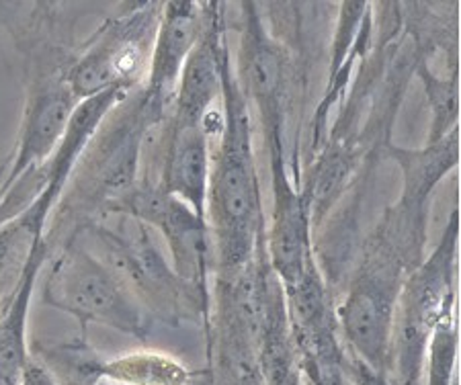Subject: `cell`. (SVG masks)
I'll use <instances>...</instances> for the list:
<instances>
[{
	"mask_svg": "<svg viewBox=\"0 0 461 385\" xmlns=\"http://www.w3.org/2000/svg\"><path fill=\"white\" fill-rule=\"evenodd\" d=\"M224 125L212 157L207 191V226L213 242V263L220 279L240 273L265 250L263 195L252 150L249 103L238 86L230 58L221 76Z\"/></svg>",
	"mask_w": 461,
	"mask_h": 385,
	"instance_id": "1",
	"label": "cell"
},
{
	"mask_svg": "<svg viewBox=\"0 0 461 385\" xmlns=\"http://www.w3.org/2000/svg\"><path fill=\"white\" fill-rule=\"evenodd\" d=\"M160 123L167 121L152 113L142 88H138L130 105L119 103L80 154L59 213L83 216L80 226L105 216L109 207L140 181L144 146Z\"/></svg>",
	"mask_w": 461,
	"mask_h": 385,
	"instance_id": "2",
	"label": "cell"
},
{
	"mask_svg": "<svg viewBox=\"0 0 461 385\" xmlns=\"http://www.w3.org/2000/svg\"><path fill=\"white\" fill-rule=\"evenodd\" d=\"M457 240L459 210H453L441 242L400 287L385 375H392L390 385H422L430 335L445 309L456 303Z\"/></svg>",
	"mask_w": 461,
	"mask_h": 385,
	"instance_id": "3",
	"label": "cell"
},
{
	"mask_svg": "<svg viewBox=\"0 0 461 385\" xmlns=\"http://www.w3.org/2000/svg\"><path fill=\"white\" fill-rule=\"evenodd\" d=\"M41 300L77 318L83 328L103 324L140 340L150 332L146 308L74 232L50 266Z\"/></svg>",
	"mask_w": 461,
	"mask_h": 385,
	"instance_id": "4",
	"label": "cell"
},
{
	"mask_svg": "<svg viewBox=\"0 0 461 385\" xmlns=\"http://www.w3.org/2000/svg\"><path fill=\"white\" fill-rule=\"evenodd\" d=\"M117 218L122 221L115 226L93 219L77 229L88 236L95 255L128 285L146 312L160 314L168 320L189 314L207 316L210 303L176 275L173 264L167 263L156 246L150 228L128 216Z\"/></svg>",
	"mask_w": 461,
	"mask_h": 385,
	"instance_id": "5",
	"label": "cell"
},
{
	"mask_svg": "<svg viewBox=\"0 0 461 385\" xmlns=\"http://www.w3.org/2000/svg\"><path fill=\"white\" fill-rule=\"evenodd\" d=\"M160 13V3L140 4L96 29L68 68L70 91L78 101L107 91L131 94L144 86Z\"/></svg>",
	"mask_w": 461,
	"mask_h": 385,
	"instance_id": "6",
	"label": "cell"
},
{
	"mask_svg": "<svg viewBox=\"0 0 461 385\" xmlns=\"http://www.w3.org/2000/svg\"><path fill=\"white\" fill-rule=\"evenodd\" d=\"M105 216H128L158 229L173 258V269L210 303L213 242L210 226L189 205L160 187L154 179H140L131 191L109 207ZM103 216V218H105Z\"/></svg>",
	"mask_w": 461,
	"mask_h": 385,
	"instance_id": "7",
	"label": "cell"
},
{
	"mask_svg": "<svg viewBox=\"0 0 461 385\" xmlns=\"http://www.w3.org/2000/svg\"><path fill=\"white\" fill-rule=\"evenodd\" d=\"M406 275L402 266L366 248L339 308V324L353 357L382 375H388L393 312Z\"/></svg>",
	"mask_w": 461,
	"mask_h": 385,
	"instance_id": "8",
	"label": "cell"
},
{
	"mask_svg": "<svg viewBox=\"0 0 461 385\" xmlns=\"http://www.w3.org/2000/svg\"><path fill=\"white\" fill-rule=\"evenodd\" d=\"M238 86L249 105L257 109L267 154H285L287 131V58L279 41L265 29L255 3H242ZM287 157V154H285Z\"/></svg>",
	"mask_w": 461,
	"mask_h": 385,
	"instance_id": "9",
	"label": "cell"
},
{
	"mask_svg": "<svg viewBox=\"0 0 461 385\" xmlns=\"http://www.w3.org/2000/svg\"><path fill=\"white\" fill-rule=\"evenodd\" d=\"M273 219L265 232V255L284 289L294 287L316 263L312 244V211L308 195L289 173L287 158L271 157Z\"/></svg>",
	"mask_w": 461,
	"mask_h": 385,
	"instance_id": "10",
	"label": "cell"
},
{
	"mask_svg": "<svg viewBox=\"0 0 461 385\" xmlns=\"http://www.w3.org/2000/svg\"><path fill=\"white\" fill-rule=\"evenodd\" d=\"M205 3L173 0L162 4L158 29H156L150 66L142 86L144 99L156 117L168 120L173 109L178 78L183 66L197 46L203 31Z\"/></svg>",
	"mask_w": 461,
	"mask_h": 385,
	"instance_id": "11",
	"label": "cell"
},
{
	"mask_svg": "<svg viewBox=\"0 0 461 385\" xmlns=\"http://www.w3.org/2000/svg\"><path fill=\"white\" fill-rule=\"evenodd\" d=\"M224 4L205 3L203 31L183 66L168 123L175 128L202 125L207 111L221 99V76L230 58Z\"/></svg>",
	"mask_w": 461,
	"mask_h": 385,
	"instance_id": "12",
	"label": "cell"
},
{
	"mask_svg": "<svg viewBox=\"0 0 461 385\" xmlns=\"http://www.w3.org/2000/svg\"><path fill=\"white\" fill-rule=\"evenodd\" d=\"M212 175V142L202 125L175 128L165 123L158 184L207 221V191Z\"/></svg>",
	"mask_w": 461,
	"mask_h": 385,
	"instance_id": "13",
	"label": "cell"
},
{
	"mask_svg": "<svg viewBox=\"0 0 461 385\" xmlns=\"http://www.w3.org/2000/svg\"><path fill=\"white\" fill-rule=\"evenodd\" d=\"M50 244L46 238L33 244L23 271L13 285L5 306L0 308V385H21V373L29 359L27 316L32 306L35 281L48 263Z\"/></svg>",
	"mask_w": 461,
	"mask_h": 385,
	"instance_id": "14",
	"label": "cell"
},
{
	"mask_svg": "<svg viewBox=\"0 0 461 385\" xmlns=\"http://www.w3.org/2000/svg\"><path fill=\"white\" fill-rule=\"evenodd\" d=\"M257 359L263 385H302L297 345L292 326H289L284 289H281L277 277H273L269 295H267Z\"/></svg>",
	"mask_w": 461,
	"mask_h": 385,
	"instance_id": "15",
	"label": "cell"
},
{
	"mask_svg": "<svg viewBox=\"0 0 461 385\" xmlns=\"http://www.w3.org/2000/svg\"><path fill=\"white\" fill-rule=\"evenodd\" d=\"M390 158L402 168V201L427 205L433 189L459 165V128L420 150L388 146Z\"/></svg>",
	"mask_w": 461,
	"mask_h": 385,
	"instance_id": "16",
	"label": "cell"
},
{
	"mask_svg": "<svg viewBox=\"0 0 461 385\" xmlns=\"http://www.w3.org/2000/svg\"><path fill=\"white\" fill-rule=\"evenodd\" d=\"M96 383L111 385H187L189 369L160 351H131L109 361L88 363Z\"/></svg>",
	"mask_w": 461,
	"mask_h": 385,
	"instance_id": "17",
	"label": "cell"
},
{
	"mask_svg": "<svg viewBox=\"0 0 461 385\" xmlns=\"http://www.w3.org/2000/svg\"><path fill=\"white\" fill-rule=\"evenodd\" d=\"M416 76L422 80L430 105V131L427 144H433L447 136L451 130L459 128V76L456 70L449 74V78H441L430 70L425 58H419Z\"/></svg>",
	"mask_w": 461,
	"mask_h": 385,
	"instance_id": "18",
	"label": "cell"
},
{
	"mask_svg": "<svg viewBox=\"0 0 461 385\" xmlns=\"http://www.w3.org/2000/svg\"><path fill=\"white\" fill-rule=\"evenodd\" d=\"M457 359V324L453 306L443 312L430 335L425 359V385H451Z\"/></svg>",
	"mask_w": 461,
	"mask_h": 385,
	"instance_id": "19",
	"label": "cell"
},
{
	"mask_svg": "<svg viewBox=\"0 0 461 385\" xmlns=\"http://www.w3.org/2000/svg\"><path fill=\"white\" fill-rule=\"evenodd\" d=\"M347 377L351 385H390L388 377L374 372V369L367 367L366 363L359 361L357 357L347 359Z\"/></svg>",
	"mask_w": 461,
	"mask_h": 385,
	"instance_id": "20",
	"label": "cell"
},
{
	"mask_svg": "<svg viewBox=\"0 0 461 385\" xmlns=\"http://www.w3.org/2000/svg\"><path fill=\"white\" fill-rule=\"evenodd\" d=\"M21 385H59V381L43 363L29 357L21 373Z\"/></svg>",
	"mask_w": 461,
	"mask_h": 385,
	"instance_id": "21",
	"label": "cell"
},
{
	"mask_svg": "<svg viewBox=\"0 0 461 385\" xmlns=\"http://www.w3.org/2000/svg\"><path fill=\"white\" fill-rule=\"evenodd\" d=\"M96 385H105V383H96Z\"/></svg>",
	"mask_w": 461,
	"mask_h": 385,
	"instance_id": "22",
	"label": "cell"
}]
</instances>
